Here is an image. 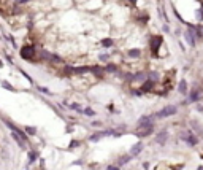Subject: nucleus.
Segmentation results:
<instances>
[{
    "label": "nucleus",
    "mask_w": 203,
    "mask_h": 170,
    "mask_svg": "<svg viewBox=\"0 0 203 170\" xmlns=\"http://www.w3.org/2000/svg\"><path fill=\"white\" fill-rule=\"evenodd\" d=\"M179 138H181L186 145L189 146H197L198 145V137L192 132V129H186V130H181L179 132Z\"/></svg>",
    "instance_id": "f257e3e1"
},
{
    "label": "nucleus",
    "mask_w": 203,
    "mask_h": 170,
    "mask_svg": "<svg viewBox=\"0 0 203 170\" xmlns=\"http://www.w3.org/2000/svg\"><path fill=\"white\" fill-rule=\"evenodd\" d=\"M176 113H178V107H176V105H167V107H164L162 110H159V111L154 114V118H157V119H165V118L175 116Z\"/></svg>",
    "instance_id": "f03ea898"
},
{
    "label": "nucleus",
    "mask_w": 203,
    "mask_h": 170,
    "mask_svg": "<svg viewBox=\"0 0 203 170\" xmlns=\"http://www.w3.org/2000/svg\"><path fill=\"white\" fill-rule=\"evenodd\" d=\"M149 126H154V116L152 114H145V116H140V119L137 121V127L140 129H146Z\"/></svg>",
    "instance_id": "7ed1b4c3"
},
{
    "label": "nucleus",
    "mask_w": 203,
    "mask_h": 170,
    "mask_svg": "<svg viewBox=\"0 0 203 170\" xmlns=\"http://www.w3.org/2000/svg\"><path fill=\"white\" fill-rule=\"evenodd\" d=\"M21 57L26 59V61H34L35 57V48L30 46V45H24L21 48Z\"/></svg>",
    "instance_id": "20e7f679"
},
{
    "label": "nucleus",
    "mask_w": 203,
    "mask_h": 170,
    "mask_svg": "<svg viewBox=\"0 0 203 170\" xmlns=\"http://www.w3.org/2000/svg\"><path fill=\"white\" fill-rule=\"evenodd\" d=\"M162 41L164 38L160 35H154L151 38V53L154 54V56H157V53H159V48L162 46Z\"/></svg>",
    "instance_id": "39448f33"
},
{
    "label": "nucleus",
    "mask_w": 203,
    "mask_h": 170,
    "mask_svg": "<svg viewBox=\"0 0 203 170\" xmlns=\"http://www.w3.org/2000/svg\"><path fill=\"white\" fill-rule=\"evenodd\" d=\"M168 141V130H160L157 135H156V143L164 146L165 143Z\"/></svg>",
    "instance_id": "423d86ee"
},
{
    "label": "nucleus",
    "mask_w": 203,
    "mask_h": 170,
    "mask_svg": "<svg viewBox=\"0 0 203 170\" xmlns=\"http://www.w3.org/2000/svg\"><path fill=\"white\" fill-rule=\"evenodd\" d=\"M143 148H145V145H143V141H137L135 145L130 148V151H129V154L132 156V158H135V156H138L143 151Z\"/></svg>",
    "instance_id": "0eeeda50"
},
{
    "label": "nucleus",
    "mask_w": 203,
    "mask_h": 170,
    "mask_svg": "<svg viewBox=\"0 0 203 170\" xmlns=\"http://www.w3.org/2000/svg\"><path fill=\"white\" fill-rule=\"evenodd\" d=\"M103 137H107V132H105V130H97V132H94L92 135H89V141H92V143H97V141H100Z\"/></svg>",
    "instance_id": "6e6552de"
},
{
    "label": "nucleus",
    "mask_w": 203,
    "mask_h": 170,
    "mask_svg": "<svg viewBox=\"0 0 203 170\" xmlns=\"http://www.w3.org/2000/svg\"><path fill=\"white\" fill-rule=\"evenodd\" d=\"M191 126H192V129H194L192 132L198 137V138H200V137H203V127H202V124H200V122L192 121V122H191Z\"/></svg>",
    "instance_id": "1a4fd4ad"
},
{
    "label": "nucleus",
    "mask_w": 203,
    "mask_h": 170,
    "mask_svg": "<svg viewBox=\"0 0 203 170\" xmlns=\"http://www.w3.org/2000/svg\"><path fill=\"white\" fill-rule=\"evenodd\" d=\"M152 132H154V126H149V127H146V129L137 130V137H140V138H145V137H149Z\"/></svg>",
    "instance_id": "9d476101"
},
{
    "label": "nucleus",
    "mask_w": 203,
    "mask_h": 170,
    "mask_svg": "<svg viewBox=\"0 0 203 170\" xmlns=\"http://www.w3.org/2000/svg\"><path fill=\"white\" fill-rule=\"evenodd\" d=\"M152 89H154V81L149 80V78H148V80H146L145 83H143L141 88H140L141 92H149V91H152Z\"/></svg>",
    "instance_id": "9b49d317"
},
{
    "label": "nucleus",
    "mask_w": 203,
    "mask_h": 170,
    "mask_svg": "<svg viewBox=\"0 0 203 170\" xmlns=\"http://www.w3.org/2000/svg\"><path fill=\"white\" fill-rule=\"evenodd\" d=\"M41 56H43V57H46V59H48V61H53V62L62 64V59L59 57V56H56V54H51V53H48V51H43V53H41Z\"/></svg>",
    "instance_id": "f8f14e48"
},
{
    "label": "nucleus",
    "mask_w": 203,
    "mask_h": 170,
    "mask_svg": "<svg viewBox=\"0 0 203 170\" xmlns=\"http://www.w3.org/2000/svg\"><path fill=\"white\" fill-rule=\"evenodd\" d=\"M132 160V156L130 154H124V156H121V158L118 159V167H121V165H124V164H127V162H130Z\"/></svg>",
    "instance_id": "ddd939ff"
},
{
    "label": "nucleus",
    "mask_w": 203,
    "mask_h": 170,
    "mask_svg": "<svg viewBox=\"0 0 203 170\" xmlns=\"http://www.w3.org/2000/svg\"><path fill=\"white\" fill-rule=\"evenodd\" d=\"M178 92L179 94H187L189 91H187V83L186 80H181L179 81V84H178Z\"/></svg>",
    "instance_id": "4468645a"
},
{
    "label": "nucleus",
    "mask_w": 203,
    "mask_h": 170,
    "mask_svg": "<svg viewBox=\"0 0 203 170\" xmlns=\"http://www.w3.org/2000/svg\"><path fill=\"white\" fill-rule=\"evenodd\" d=\"M189 100L191 102H197V100H200V92H198V89H192L191 94H189Z\"/></svg>",
    "instance_id": "2eb2a0df"
},
{
    "label": "nucleus",
    "mask_w": 203,
    "mask_h": 170,
    "mask_svg": "<svg viewBox=\"0 0 203 170\" xmlns=\"http://www.w3.org/2000/svg\"><path fill=\"white\" fill-rule=\"evenodd\" d=\"M91 72L94 73L97 78H102V76H103V68L99 67V65H97V67H91Z\"/></svg>",
    "instance_id": "dca6fc26"
},
{
    "label": "nucleus",
    "mask_w": 203,
    "mask_h": 170,
    "mask_svg": "<svg viewBox=\"0 0 203 170\" xmlns=\"http://www.w3.org/2000/svg\"><path fill=\"white\" fill-rule=\"evenodd\" d=\"M24 132H26L27 135L34 137V135H37V127H34V126H24Z\"/></svg>",
    "instance_id": "f3484780"
},
{
    "label": "nucleus",
    "mask_w": 203,
    "mask_h": 170,
    "mask_svg": "<svg viewBox=\"0 0 203 170\" xmlns=\"http://www.w3.org/2000/svg\"><path fill=\"white\" fill-rule=\"evenodd\" d=\"M27 156H29V165H32L37 159H38V153H37V151H30Z\"/></svg>",
    "instance_id": "a211bd4d"
},
{
    "label": "nucleus",
    "mask_w": 203,
    "mask_h": 170,
    "mask_svg": "<svg viewBox=\"0 0 203 170\" xmlns=\"http://www.w3.org/2000/svg\"><path fill=\"white\" fill-rule=\"evenodd\" d=\"M127 56H129V57H133V59H135V57H140V56H141V51H140V49H137V48H135V49H130V51L127 53Z\"/></svg>",
    "instance_id": "6ab92c4d"
},
{
    "label": "nucleus",
    "mask_w": 203,
    "mask_h": 170,
    "mask_svg": "<svg viewBox=\"0 0 203 170\" xmlns=\"http://www.w3.org/2000/svg\"><path fill=\"white\" fill-rule=\"evenodd\" d=\"M100 43H102V46H105V48H110V46H113V43H114V41H113L111 38H103V40L100 41Z\"/></svg>",
    "instance_id": "aec40b11"
},
{
    "label": "nucleus",
    "mask_w": 203,
    "mask_h": 170,
    "mask_svg": "<svg viewBox=\"0 0 203 170\" xmlns=\"http://www.w3.org/2000/svg\"><path fill=\"white\" fill-rule=\"evenodd\" d=\"M83 113H84V114H87V116H89V118H92V116H95V111H94V110H92V108H89V107L83 110Z\"/></svg>",
    "instance_id": "412c9836"
},
{
    "label": "nucleus",
    "mask_w": 203,
    "mask_h": 170,
    "mask_svg": "<svg viewBox=\"0 0 203 170\" xmlns=\"http://www.w3.org/2000/svg\"><path fill=\"white\" fill-rule=\"evenodd\" d=\"M105 70H107L108 73H114V72L118 70V67L114 65V64H108V65H107V68H105Z\"/></svg>",
    "instance_id": "4be33fe9"
},
{
    "label": "nucleus",
    "mask_w": 203,
    "mask_h": 170,
    "mask_svg": "<svg viewBox=\"0 0 203 170\" xmlns=\"http://www.w3.org/2000/svg\"><path fill=\"white\" fill-rule=\"evenodd\" d=\"M186 38H187V41H189V45H195V38H194V37L191 35V32H186Z\"/></svg>",
    "instance_id": "5701e85b"
},
{
    "label": "nucleus",
    "mask_w": 203,
    "mask_h": 170,
    "mask_svg": "<svg viewBox=\"0 0 203 170\" xmlns=\"http://www.w3.org/2000/svg\"><path fill=\"white\" fill-rule=\"evenodd\" d=\"M2 86H3L5 89H8V91H15V88H13V86H11L8 81H2Z\"/></svg>",
    "instance_id": "b1692460"
},
{
    "label": "nucleus",
    "mask_w": 203,
    "mask_h": 170,
    "mask_svg": "<svg viewBox=\"0 0 203 170\" xmlns=\"http://www.w3.org/2000/svg\"><path fill=\"white\" fill-rule=\"evenodd\" d=\"M37 89H38L40 92H43V94H51V91L48 88H43V86H37Z\"/></svg>",
    "instance_id": "393cba45"
},
{
    "label": "nucleus",
    "mask_w": 203,
    "mask_h": 170,
    "mask_svg": "<svg viewBox=\"0 0 203 170\" xmlns=\"http://www.w3.org/2000/svg\"><path fill=\"white\" fill-rule=\"evenodd\" d=\"M70 108H72V110H76V111H81V113H83V108H81V105H78V103H72V105H70Z\"/></svg>",
    "instance_id": "a878e982"
},
{
    "label": "nucleus",
    "mask_w": 203,
    "mask_h": 170,
    "mask_svg": "<svg viewBox=\"0 0 203 170\" xmlns=\"http://www.w3.org/2000/svg\"><path fill=\"white\" fill-rule=\"evenodd\" d=\"M81 143L78 140H72V143H70V149H73V148H78V146H80Z\"/></svg>",
    "instance_id": "bb28decb"
},
{
    "label": "nucleus",
    "mask_w": 203,
    "mask_h": 170,
    "mask_svg": "<svg viewBox=\"0 0 203 170\" xmlns=\"http://www.w3.org/2000/svg\"><path fill=\"white\" fill-rule=\"evenodd\" d=\"M107 170H121V167H118V165H108Z\"/></svg>",
    "instance_id": "cd10ccee"
},
{
    "label": "nucleus",
    "mask_w": 203,
    "mask_h": 170,
    "mask_svg": "<svg viewBox=\"0 0 203 170\" xmlns=\"http://www.w3.org/2000/svg\"><path fill=\"white\" fill-rule=\"evenodd\" d=\"M92 126H94V127H99V126H102V122H100V121H92Z\"/></svg>",
    "instance_id": "c85d7f7f"
},
{
    "label": "nucleus",
    "mask_w": 203,
    "mask_h": 170,
    "mask_svg": "<svg viewBox=\"0 0 203 170\" xmlns=\"http://www.w3.org/2000/svg\"><path fill=\"white\" fill-rule=\"evenodd\" d=\"M100 61H108V56L107 54H100Z\"/></svg>",
    "instance_id": "c756f323"
},
{
    "label": "nucleus",
    "mask_w": 203,
    "mask_h": 170,
    "mask_svg": "<svg viewBox=\"0 0 203 170\" xmlns=\"http://www.w3.org/2000/svg\"><path fill=\"white\" fill-rule=\"evenodd\" d=\"M143 169H145V170L149 169V162H143Z\"/></svg>",
    "instance_id": "7c9ffc66"
},
{
    "label": "nucleus",
    "mask_w": 203,
    "mask_h": 170,
    "mask_svg": "<svg viewBox=\"0 0 203 170\" xmlns=\"http://www.w3.org/2000/svg\"><path fill=\"white\" fill-rule=\"evenodd\" d=\"M26 2H29V0H16V3H26Z\"/></svg>",
    "instance_id": "2f4dec72"
},
{
    "label": "nucleus",
    "mask_w": 203,
    "mask_h": 170,
    "mask_svg": "<svg viewBox=\"0 0 203 170\" xmlns=\"http://www.w3.org/2000/svg\"><path fill=\"white\" fill-rule=\"evenodd\" d=\"M197 170H203V165H200V167H198Z\"/></svg>",
    "instance_id": "473e14b6"
},
{
    "label": "nucleus",
    "mask_w": 203,
    "mask_h": 170,
    "mask_svg": "<svg viewBox=\"0 0 203 170\" xmlns=\"http://www.w3.org/2000/svg\"><path fill=\"white\" fill-rule=\"evenodd\" d=\"M0 67H3V62L2 61H0Z\"/></svg>",
    "instance_id": "72a5a7b5"
},
{
    "label": "nucleus",
    "mask_w": 203,
    "mask_h": 170,
    "mask_svg": "<svg viewBox=\"0 0 203 170\" xmlns=\"http://www.w3.org/2000/svg\"><path fill=\"white\" fill-rule=\"evenodd\" d=\"M130 2H132V3H135V2H137V0H130Z\"/></svg>",
    "instance_id": "f704fd0d"
}]
</instances>
